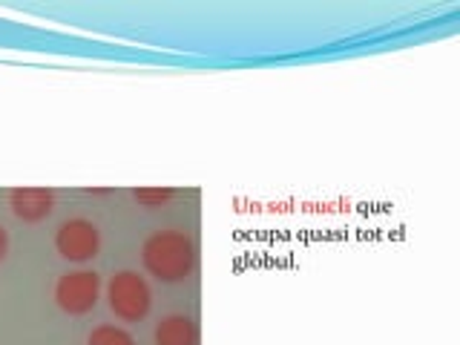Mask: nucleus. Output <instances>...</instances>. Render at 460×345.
<instances>
[{"label": "nucleus", "instance_id": "nucleus-5", "mask_svg": "<svg viewBox=\"0 0 460 345\" xmlns=\"http://www.w3.org/2000/svg\"><path fill=\"white\" fill-rule=\"evenodd\" d=\"M9 205H12V213L18 216L21 222L35 225V222H43L52 216L55 193L49 190V187H18V190H12Z\"/></svg>", "mask_w": 460, "mask_h": 345}, {"label": "nucleus", "instance_id": "nucleus-3", "mask_svg": "<svg viewBox=\"0 0 460 345\" xmlns=\"http://www.w3.org/2000/svg\"><path fill=\"white\" fill-rule=\"evenodd\" d=\"M101 296V277L95 270H75V273H64L55 285V302L58 308L69 316H81L90 314L98 305Z\"/></svg>", "mask_w": 460, "mask_h": 345}, {"label": "nucleus", "instance_id": "nucleus-2", "mask_svg": "<svg viewBox=\"0 0 460 345\" xmlns=\"http://www.w3.org/2000/svg\"><path fill=\"white\" fill-rule=\"evenodd\" d=\"M107 302L110 311L124 323H141L153 308V291L144 277L136 270L115 273L107 285Z\"/></svg>", "mask_w": 460, "mask_h": 345}, {"label": "nucleus", "instance_id": "nucleus-1", "mask_svg": "<svg viewBox=\"0 0 460 345\" xmlns=\"http://www.w3.org/2000/svg\"><path fill=\"white\" fill-rule=\"evenodd\" d=\"M141 262L158 282H184L196 270V244L181 230H155L141 244Z\"/></svg>", "mask_w": 460, "mask_h": 345}, {"label": "nucleus", "instance_id": "nucleus-4", "mask_svg": "<svg viewBox=\"0 0 460 345\" xmlns=\"http://www.w3.org/2000/svg\"><path fill=\"white\" fill-rule=\"evenodd\" d=\"M55 251L69 262H90L101 251V230L90 219H69L58 227Z\"/></svg>", "mask_w": 460, "mask_h": 345}, {"label": "nucleus", "instance_id": "nucleus-6", "mask_svg": "<svg viewBox=\"0 0 460 345\" xmlns=\"http://www.w3.org/2000/svg\"><path fill=\"white\" fill-rule=\"evenodd\" d=\"M155 345H199V325L184 314H172L155 325Z\"/></svg>", "mask_w": 460, "mask_h": 345}, {"label": "nucleus", "instance_id": "nucleus-7", "mask_svg": "<svg viewBox=\"0 0 460 345\" xmlns=\"http://www.w3.org/2000/svg\"><path fill=\"white\" fill-rule=\"evenodd\" d=\"M86 345H136V340L121 325L104 323V325L93 328V334H90V340H86Z\"/></svg>", "mask_w": 460, "mask_h": 345}, {"label": "nucleus", "instance_id": "nucleus-8", "mask_svg": "<svg viewBox=\"0 0 460 345\" xmlns=\"http://www.w3.org/2000/svg\"><path fill=\"white\" fill-rule=\"evenodd\" d=\"M172 196H176V190H170V187H138V190L133 193V199L147 210L164 208Z\"/></svg>", "mask_w": 460, "mask_h": 345}, {"label": "nucleus", "instance_id": "nucleus-9", "mask_svg": "<svg viewBox=\"0 0 460 345\" xmlns=\"http://www.w3.org/2000/svg\"><path fill=\"white\" fill-rule=\"evenodd\" d=\"M9 253V234H6V227H0V262L6 259Z\"/></svg>", "mask_w": 460, "mask_h": 345}]
</instances>
